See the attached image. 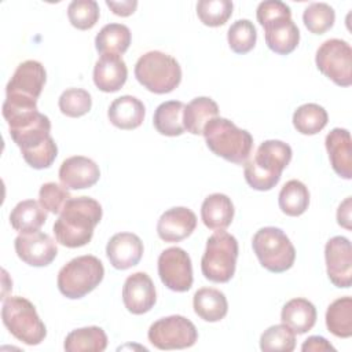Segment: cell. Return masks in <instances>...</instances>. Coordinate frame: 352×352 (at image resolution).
Listing matches in <instances>:
<instances>
[{
	"label": "cell",
	"instance_id": "6da1fadb",
	"mask_svg": "<svg viewBox=\"0 0 352 352\" xmlns=\"http://www.w3.org/2000/svg\"><path fill=\"white\" fill-rule=\"evenodd\" d=\"M10 136L19 147L23 160L34 169H45L58 155V147L51 136V121L38 110H30L7 117Z\"/></svg>",
	"mask_w": 352,
	"mask_h": 352
},
{
	"label": "cell",
	"instance_id": "7a4b0ae2",
	"mask_svg": "<svg viewBox=\"0 0 352 352\" xmlns=\"http://www.w3.org/2000/svg\"><path fill=\"white\" fill-rule=\"evenodd\" d=\"M102 219L100 204L91 197L70 198L54 223L56 242L66 248H81L94 235Z\"/></svg>",
	"mask_w": 352,
	"mask_h": 352
},
{
	"label": "cell",
	"instance_id": "3957f363",
	"mask_svg": "<svg viewBox=\"0 0 352 352\" xmlns=\"http://www.w3.org/2000/svg\"><path fill=\"white\" fill-rule=\"evenodd\" d=\"M293 151L292 147L282 140L263 142L256 154L245 162V180L258 191H268L274 188L282 176L283 169L289 165Z\"/></svg>",
	"mask_w": 352,
	"mask_h": 352
},
{
	"label": "cell",
	"instance_id": "277c9868",
	"mask_svg": "<svg viewBox=\"0 0 352 352\" xmlns=\"http://www.w3.org/2000/svg\"><path fill=\"white\" fill-rule=\"evenodd\" d=\"M47 73L38 60H25L18 65L6 87L3 116L37 110V99L44 88Z\"/></svg>",
	"mask_w": 352,
	"mask_h": 352
},
{
	"label": "cell",
	"instance_id": "5b68a950",
	"mask_svg": "<svg viewBox=\"0 0 352 352\" xmlns=\"http://www.w3.org/2000/svg\"><path fill=\"white\" fill-rule=\"evenodd\" d=\"M209 150L228 162L245 164L253 150V136L232 121L216 117L206 122L202 132Z\"/></svg>",
	"mask_w": 352,
	"mask_h": 352
},
{
	"label": "cell",
	"instance_id": "8992f818",
	"mask_svg": "<svg viewBox=\"0 0 352 352\" xmlns=\"http://www.w3.org/2000/svg\"><path fill=\"white\" fill-rule=\"evenodd\" d=\"M136 80L150 92L162 95L172 92L182 81L179 62L161 51L143 54L135 65Z\"/></svg>",
	"mask_w": 352,
	"mask_h": 352
},
{
	"label": "cell",
	"instance_id": "52a82bcc",
	"mask_svg": "<svg viewBox=\"0 0 352 352\" xmlns=\"http://www.w3.org/2000/svg\"><path fill=\"white\" fill-rule=\"evenodd\" d=\"M1 319L7 330L26 345H38L47 336L34 305L25 297L11 296L3 300Z\"/></svg>",
	"mask_w": 352,
	"mask_h": 352
},
{
	"label": "cell",
	"instance_id": "ba28073f",
	"mask_svg": "<svg viewBox=\"0 0 352 352\" xmlns=\"http://www.w3.org/2000/svg\"><path fill=\"white\" fill-rule=\"evenodd\" d=\"M104 268L102 261L91 254L80 256L65 264L58 272V289L70 298H82L91 293L103 279Z\"/></svg>",
	"mask_w": 352,
	"mask_h": 352
},
{
	"label": "cell",
	"instance_id": "9c48e42d",
	"mask_svg": "<svg viewBox=\"0 0 352 352\" xmlns=\"http://www.w3.org/2000/svg\"><path fill=\"white\" fill-rule=\"evenodd\" d=\"M238 258V241L224 230L214 232L206 241L201 258L202 275L214 283L228 282L234 274Z\"/></svg>",
	"mask_w": 352,
	"mask_h": 352
},
{
	"label": "cell",
	"instance_id": "30bf717a",
	"mask_svg": "<svg viewBox=\"0 0 352 352\" xmlns=\"http://www.w3.org/2000/svg\"><path fill=\"white\" fill-rule=\"evenodd\" d=\"M252 248L260 264L271 272H285L294 264L296 249L289 236L280 228H260L253 235Z\"/></svg>",
	"mask_w": 352,
	"mask_h": 352
},
{
	"label": "cell",
	"instance_id": "8fae6325",
	"mask_svg": "<svg viewBox=\"0 0 352 352\" xmlns=\"http://www.w3.org/2000/svg\"><path fill=\"white\" fill-rule=\"evenodd\" d=\"M147 337L158 349H184L197 342L198 331L190 319L182 315H170L155 320L150 326Z\"/></svg>",
	"mask_w": 352,
	"mask_h": 352
},
{
	"label": "cell",
	"instance_id": "7c38bea8",
	"mask_svg": "<svg viewBox=\"0 0 352 352\" xmlns=\"http://www.w3.org/2000/svg\"><path fill=\"white\" fill-rule=\"evenodd\" d=\"M322 74L340 87L352 84V48L341 38H329L320 44L315 56Z\"/></svg>",
	"mask_w": 352,
	"mask_h": 352
},
{
	"label": "cell",
	"instance_id": "4fadbf2b",
	"mask_svg": "<svg viewBox=\"0 0 352 352\" xmlns=\"http://www.w3.org/2000/svg\"><path fill=\"white\" fill-rule=\"evenodd\" d=\"M161 282L172 292H187L192 286V265L188 253L177 246L165 249L158 257Z\"/></svg>",
	"mask_w": 352,
	"mask_h": 352
},
{
	"label": "cell",
	"instance_id": "5bb4252c",
	"mask_svg": "<svg viewBox=\"0 0 352 352\" xmlns=\"http://www.w3.org/2000/svg\"><path fill=\"white\" fill-rule=\"evenodd\" d=\"M326 271L330 282L342 289L352 283V248L345 236H333L324 246Z\"/></svg>",
	"mask_w": 352,
	"mask_h": 352
},
{
	"label": "cell",
	"instance_id": "9a60e30c",
	"mask_svg": "<svg viewBox=\"0 0 352 352\" xmlns=\"http://www.w3.org/2000/svg\"><path fill=\"white\" fill-rule=\"evenodd\" d=\"M14 246L16 256L32 267H45L51 264L58 254L54 239L41 231L19 234L15 238Z\"/></svg>",
	"mask_w": 352,
	"mask_h": 352
},
{
	"label": "cell",
	"instance_id": "2e32d148",
	"mask_svg": "<svg viewBox=\"0 0 352 352\" xmlns=\"http://www.w3.org/2000/svg\"><path fill=\"white\" fill-rule=\"evenodd\" d=\"M122 301L125 308L133 315L148 312L157 301L155 286L151 278L146 272L129 275L122 286Z\"/></svg>",
	"mask_w": 352,
	"mask_h": 352
},
{
	"label": "cell",
	"instance_id": "e0dca14e",
	"mask_svg": "<svg viewBox=\"0 0 352 352\" xmlns=\"http://www.w3.org/2000/svg\"><path fill=\"white\" fill-rule=\"evenodd\" d=\"M100 177L99 166L95 161L84 155L66 158L59 168V180L67 190L89 188Z\"/></svg>",
	"mask_w": 352,
	"mask_h": 352
},
{
	"label": "cell",
	"instance_id": "ac0fdd59",
	"mask_svg": "<svg viewBox=\"0 0 352 352\" xmlns=\"http://www.w3.org/2000/svg\"><path fill=\"white\" fill-rule=\"evenodd\" d=\"M195 227V213L188 208L177 206L161 214L157 223V234L165 242H180L190 236Z\"/></svg>",
	"mask_w": 352,
	"mask_h": 352
},
{
	"label": "cell",
	"instance_id": "d6986e66",
	"mask_svg": "<svg viewBox=\"0 0 352 352\" xmlns=\"http://www.w3.org/2000/svg\"><path fill=\"white\" fill-rule=\"evenodd\" d=\"M106 254L116 270H128L140 261L143 242L136 234L118 232L109 239Z\"/></svg>",
	"mask_w": 352,
	"mask_h": 352
},
{
	"label": "cell",
	"instance_id": "ffe728a7",
	"mask_svg": "<svg viewBox=\"0 0 352 352\" xmlns=\"http://www.w3.org/2000/svg\"><path fill=\"white\" fill-rule=\"evenodd\" d=\"M267 47L279 55H287L296 50L300 41V30L292 16H279L263 25Z\"/></svg>",
	"mask_w": 352,
	"mask_h": 352
},
{
	"label": "cell",
	"instance_id": "44dd1931",
	"mask_svg": "<svg viewBox=\"0 0 352 352\" xmlns=\"http://www.w3.org/2000/svg\"><path fill=\"white\" fill-rule=\"evenodd\" d=\"M324 146L333 170L345 180L352 177V142L349 131L345 128L331 129L326 139Z\"/></svg>",
	"mask_w": 352,
	"mask_h": 352
},
{
	"label": "cell",
	"instance_id": "7402d4cb",
	"mask_svg": "<svg viewBox=\"0 0 352 352\" xmlns=\"http://www.w3.org/2000/svg\"><path fill=\"white\" fill-rule=\"evenodd\" d=\"M126 77L128 69L120 55H100L94 66V82L103 92H117Z\"/></svg>",
	"mask_w": 352,
	"mask_h": 352
},
{
	"label": "cell",
	"instance_id": "603a6c76",
	"mask_svg": "<svg viewBox=\"0 0 352 352\" xmlns=\"http://www.w3.org/2000/svg\"><path fill=\"white\" fill-rule=\"evenodd\" d=\"M146 114V107L142 100L135 96L124 95L114 99L107 110L110 122L120 129H135L142 125Z\"/></svg>",
	"mask_w": 352,
	"mask_h": 352
},
{
	"label": "cell",
	"instance_id": "cb8c5ba5",
	"mask_svg": "<svg viewBox=\"0 0 352 352\" xmlns=\"http://www.w3.org/2000/svg\"><path fill=\"white\" fill-rule=\"evenodd\" d=\"M201 219L210 230H226L234 219V205L231 199L220 192L208 195L201 206Z\"/></svg>",
	"mask_w": 352,
	"mask_h": 352
},
{
	"label": "cell",
	"instance_id": "d4e9b609",
	"mask_svg": "<svg viewBox=\"0 0 352 352\" xmlns=\"http://www.w3.org/2000/svg\"><path fill=\"white\" fill-rule=\"evenodd\" d=\"M280 320L294 333L304 334L316 323V308L307 298H293L283 305Z\"/></svg>",
	"mask_w": 352,
	"mask_h": 352
},
{
	"label": "cell",
	"instance_id": "484cf974",
	"mask_svg": "<svg viewBox=\"0 0 352 352\" xmlns=\"http://www.w3.org/2000/svg\"><path fill=\"white\" fill-rule=\"evenodd\" d=\"M195 314L205 322H219L228 312V302L223 292L213 287H202L192 298Z\"/></svg>",
	"mask_w": 352,
	"mask_h": 352
},
{
	"label": "cell",
	"instance_id": "4316f807",
	"mask_svg": "<svg viewBox=\"0 0 352 352\" xmlns=\"http://www.w3.org/2000/svg\"><path fill=\"white\" fill-rule=\"evenodd\" d=\"M45 220L47 210L34 199L18 202L10 213V223L12 228L21 234L38 231Z\"/></svg>",
	"mask_w": 352,
	"mask_h": 352
},
{
	"label": "cell",
	"instance_id": "83f0119b",
	"mask_svg": "<svg viewBox=\"0 0 352 352\" xmlns=\"http://www.w3.org/2000/svg\"><path fill=\"white\" fill-rule=\"evenodd\" d=\"M219 116L217 103L208 96L194 98L186 107L183 114L184 129L192 135H202L204 126Z\"/></svg>",
	"mask_w": 352,
	"mask_h": 352
},
{
	"label": "cell",
	"instance_id": "f1b7e54d",
	"mask_svg": "<svg viewBox=\"0 0 352 352\" xmlns=\"http://www.w3.org/2000/svg\"><path fill=\"white\" fill-rule=\"evenodd\" d=\"M131 30L122 23L104 25L95 37V47L100 55H122L131 44Z\"/></svg>",
	"mask_w": 352,
	"mask_h": 352
},
{
	"label": "cell",
	"instance_id": "f546056e",
	"mask_svg": "<svg viewBox=\"0 0 352 352\" xmlns=\"http://www.w3.org/2000/svg\"><path fill=\"white\" fill-rule=\"evenodd\" d=\"M107 346V336L102 327L88 326L70 331L63 348L67 352H102Z\"/></svg>",
	"mask_w": 352,
	"mask_h": 352
},
{
	"label": "cell",
	"instance_id": "4dcf8cb0",
	"mask_svg": "<svg viewBox=\"0 0 352 352\" xmlns=\"http://www.w3.org/2000/svg\"><path fill=\"white\" fill-rule=\"evenodd\" d=\"M186 104L180 100H168L161 103L153 117V124L157 132L165 136H179L184 129L183 114Z\"/></svg>",
	"mask_w": 352,
	"mask_h": 352
},
{
	"label": "cell",
	"instance_id": "1f68e13d",
	"mask_svg": "<svg viewBox=\"0 0 352 352\" xmlns=\"http://www.w3.org/2000/svg\"><path fill=\"white\" fill-rule=\"evenodd\" d=\"M280 210L292 217L301 216L309 205V191L307 186L296 179L283 184L278 197Z\"/></svg>",
	"mask_w": 352,
	"mask_h": 352
},
{
	"label": "cell",
	"instance_id": "d6a6232c",
	"mask_svg": "<svg viewBox=\"0 0 352 352\" xmlns=\"http://www.w3.org/2000/svg\"><path fill=\"white\" fill-rule=\"evenodd\" d=\"M327 330L340 338L352 336V298L349 296L334 300L326 311Z\"/></svg>",
	"mask_w": 352,
	"mask_h": 352
},
{
	"label": "cell",
	"instance_id": "836d02e7",
	"mask_svg": "<svg viewBox=\"0 0 352 352\" xmlns=\"http://www.w3.org/2000/svg\"><path fill=\"white\" fill-rule=\"evenodd\" d=\"M327 111L316 103L301 104L293 114V125L302 135L319 133L327 125Z\"/></svg>",
	"mask_w": 352,
	"mask_h": 352
},
{
	"label": "cell",
	"instance_id": "e575fe53",
	"mask_svg": "<svg viewBox=\"0 0 352 352\" xmlns=\"http://www.w3.org/2000/svg\"><path fill=\"white\" fill-rule=\"evenodd\" d=\"M296 348V333L286 326L274 324L260 337V349L264 352H292Z\"/></svg>",
	"mask_w": 352,
	"mask_h": 352
},
{
	"label": "cell",
	"instance_id": "d590c367",
	"mask_svg": "<svg viewBox=\"0 0 352 352\" xmlns=\"http://www.w3.org/2000/svg\"><path fill=\"white\" fill-rule=\"evenodd\" d=\"M234 4L230 0H201L197 3L199 21L210 28L224 25L232 15Z\"/></svg>",
	"mask_w": 352,
	"mask_h": 352
},
{
	"label": "cell",
	"instance_id": "8d00e7d4",
	"mask_svg": "<svg viewBox=\"0 0 352 352\" xmlns=\"http://www.w3.org/2000/svg\"><path fill=\"white\" fill-rule=\"evenodd\" d=\"M227 40L230 48L235 54H246L256 45L257 32L249 19L235 21L227 32Z\"/></svg>",
	"mask_w": 352,
	"mask_h": 352
},
{
	"label": "cell",
	"instance_id": "74e56055",
	"mask_svg": "<svg viewBox=\"0 0 352 352\" xmlns=\"http://www.w3.org/2000/svg\"><path fill=\"white\" fill-rule=\"evenodd\" d=\"M336 21V12L327 3H312L302 14V22L305 28L314 34H323L333 28Z\"/></svg>",
	"mask_w": 352,
	"mask_h": 352
},
{
	"label": "cell",
	"instance_id": "f35d334b",
	"mask_svg": "<svg viewBox=\"0 0 352 352\" xmlns=\"http://www.w3.org/2000/svg\"><path fill=\"white\" fill-rule=\"evenodd\" d=\"M100 10L95 0H73L67 7L70 23L80 30L94 28L99 19Z\"/></svg>",
	"mask_w": 352,
	"mask_h": 352
},
{
	"label": "cell",
	"instance_id": "ab89813d",
	"mask_svg": "<svg viewBox=\"0 0 352 352\" xmlns=\"http://www.w3.org/2000/svg\"><path fill=\"white\" fill-rule=\"evenodd\" d=\"M59 110L62 114L77 118L87 114L91 110L92 99L88 91L82 88H69L62 92L58 100Z\"/></svg>",
	"mask_w": 352,
	"mask_h": 352
},
{
	"label": "cell",
	"instance_id": "60d3db41",
	"mask_svg": "<svg viewBox=\"0 0 352 352\" xmlns=\"http://www.w3.org/2000/svg\"><path fill=\"white\" fill-rule=\"evenodd\" d=\"M72 198L69 190L55 182L44 183L38 191L40 205L50 213L59 214L65 204Z\"/></svg>",
	"mask_w": 352,
	"mask_h": 352
},
{
	"label": "cell",
	"instance_id": "b9f144b4",
	"mask_svg": "<svg viewBox=\"0 0 352 352\" xmlns=\"http://www.w3.org/2000/svg\"><path fill=\"white\" fill-rule=\"evenodd\" d=\"M256 16L258 23L263 26L265 22L279 18V16H292V10L287 4L279 0H267L261 1L257 6Z\"/></svg>",
	"mask_w": 352,
	"mask_h": 352
},
{
	"label": "cell",
	"instance_id": "7bdbcfd3",
	"mask_svg": "<svg viewBox=\"0 0 352 352\" xmlns=\"http://www.w3.org/2000/svg\"><path fill=\"white\" fill-rule=\"evenodd\" d=\"M301 351L302 352H323V351H336V348L324 337L311 336L302 342Z\"/></svg>",
	"mask_w": 352,
	"mask_h": 352
},
{
	"label": "cell",
	"instance_id": "ee69618b",
	"mask_svg": "<svg viewBox=\"0 0 352 352\" xmlns=\"http://www.w3.org/2000/svg\"><path fill=\"white\" fill-rule=\"evenodd\" d=\"M106 6L113 11V14L118 16H129L135 12L138 7V1L136 0H121V1L106 0Z\"/></svg>",
	"mask_w": 352,
	"mask_h": 352
},
{
	"label": "cell",
	"instance_id": "f6af8a7d",
	"mask_svg": "<svg viewBox=\"0 0 352 352\" xmlns=\"http://www.w3.org/2000/svg\"><path fill=\"white\" fill-rule=\"evenodd\" d=\"M351 201H352L351 197L345 198L337 210V223L346 230L352 228V226H351Z\"/></svg>",
	"mask_w": 352,
	"mask_h": 352
}]
</instances>
